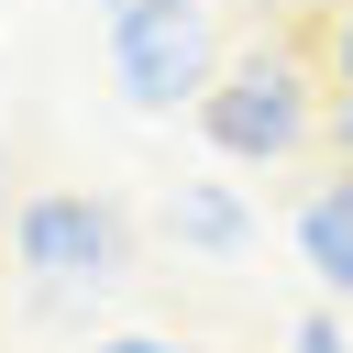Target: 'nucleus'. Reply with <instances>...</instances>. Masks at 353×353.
<instances>
[{
  "instance_id": "nucleus-1",
  "label": "nucleus",
  "mask_w": 353,
  "mask_h": 353,
  "mask_svg": "<svg viewBox=\"0 0 353 353\" xmlns=\"http://www.w3.org/2000/svg\"><path fill=\"white\" fill-rule=\"evenodd\" d=\"M199 132L232 165H287L298 143H320V66L298 44H254L221 55V77L199 88Z\"/></svg>"
},
{
  "instance_id": "nucleus-2",
  "label": "nucleus",
  "mask_w": 353,
  "mask_h": 353,
  "mask_svg": "<svg viewBox=\"0 0 353 353\" xmlns=\"http://www.w3.org/2000/svg\"><path fill=\"white\" fill-rule=\"evenodd\" d=\"M99 22L132 110H199V88L221 77V0H99Z\"/></svg>"
},
{
  "instance_id": "nucleus-3",
  "label": "nucleus",
  "mask_w": 353,
  "mask_h": 353,
  "mask_svg": "<svg viewBox=\"0 0 353 353\" xmlns=\"http://www.w3.org/2000/svg\"><path fill=\"white\" fill-rule=\"evenodd\" d=\"M11 265L33 298H88L121 276V210L88 199V188H33L11 210Z\"/></svg>"
},
{
  "instance_id": "nucleus-4",
  "label": "nucleus",
  "mask_w": 353,
  "mask_h": 353,
  "mask_svg": "<svg viewBox=\"0 0 353 353\" xmlns=\"http://www.w3.org/2000/svg\"><path fill=\"white\" fill-rule=\"evenodd\" d=\"M298 265H309L320 298H353V165L298 199Z\"/></svg>"
},
{
  "instance_id": "nucleus-5",
  "label": "nucleus",
  "mask_w": 353,
  "mask_h": 353,
  "mask_svg": "<svg viewBox=\"0 0 353 353\" xmlns=\"http://www.w3.org/2000/svg\"><path fill=\"white\" fill-rule=\"evenodd\" d=\"M165 232H176L188 254H243V243H254V210H243L232 188H176V199H165Z\"/></svg>"
},
{
  "instance_id": "nucleus-6",
  "label": "nucleus",
  "mask_w": 353,
  "mask_h": 353,
  "mask_svg": "<svg viewBox=\"0 0 353 353\" xmlns=\"http://www.w3.org/2000/svg\"><path fill=\"white\" fill-rule=\"evenodd\" d=\"M309 55H320V88H353V0H320Z\"/></svg>"
},
{
  "instance_id": "nucleus-7",
  "label": "nucleus",
  "mask_w": 353,
  "mask_h": 353,
  "mask_svg": "<svg viewBox=\"0 0 353 353\" xmlns=\"http://www.w3.org/2000/svg\"><path fill=\"white\" fill-rule=\"evenodd\" d=\"M298 353H353V331H342L331 309H309V320H298Z\"/></svg>"
},
{
  "instance_id": "nucleus-8",
  "label": "nucleus",
  "mask_w": 353,
  "mask_h": 353,
  "mask_svg": "<svg viewBox=\"0 0 353 353\" xmlns=\"http://www.w3.org/2000/svg\"><path fill=\"white\" fill-rule=\"evenodd\" d=\"M320 132H331V154L353 165V88H331V110H320Z\"/></svg>"
},
{
  "instance_id": "nucleus-9",
  "label": "nucleus",
  "mask_w": 353,
  "mask_h": 353,
  "mask_svg": "<svg viewBox=\"0 0 353 353\" xmlns=\"http://www.w3.org/2000/svg\"><path fill=\"white\" fill-rule=\"evenodd\" d=\"M88 353H199V342H165V331H110V342H88Z\"/></svg>"
}]
</instances>
